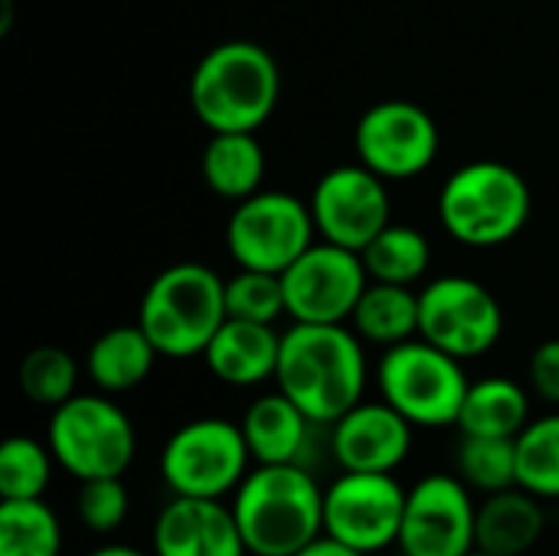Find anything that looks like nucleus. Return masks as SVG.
Instances as JSON below:
<instances>
[{
    "instance_id": "33",
    "label": "nucleus",
    "mask_w": 559,
    "mask_h": 556,
    "mask_svg": "<svg viewBox=\"0 0 559 556\" xmlns=\"http://www.w3.org/2000/svg\"><path fill=\"white\" fill-rule=\"evenodd\" d=\"M527 380L534 397H540L550 406H559V338L537 344L527 364Z\"/></svg>"
},
{
    "instance_id": "16",
    "label": "nucleus",
    "mask_w": 559,
    "mask_h": 556,
    "mask_svg": "<svg viewBox=\"0 0 559 556\" xmlns=\"http://www.w3.org/2000/svg\"><path fill=\"white\" fill-rule=\"evenodd\" d=\"M413 423L386 400H360L331 423V452L341 472L393 475L413 449Z\"/></svg>"
},
{
    "instance_id": "2",
    "label": "nucleus",
    "mask_w": 559,
    "mask_h": 556,
    "mask_svg": "<svg viewBox=\"0 0 559 556\" xmlns=\"http://www.w3.org/2000/svg\"><path fill=\"white\" fill-rule=\"evenodd\" d=\"M233 514L252 556H298L324 537V488L298 462L252 465L233 495Z\"/></svg>"
},
{
    "instance_id": "31",
    "label": "nucleus",
    "mask_w": 559,
    "mask_h": 556,
    "mask_svg": "<svg viewBox=\"0 0 559 556\" xmlns=\"http://www.w3.org/2000/svg\"><path fill=\"white\" fill-rule=\"evenodd\" d=\"M226 315L259 324H275L288 315L285 308V285L278 272L262 269H239L226 279Z\"/></svg>"
},
{
    "instance_id": "25",
    "label": "nucleus",
    "mask_w": 559,
    "mask_h": 556,
    "mask_svg": "<svg viewBox=\"0 0 559 556\" xmlns=\"http://www.w3.org/2000/svg\"><path fill=\"white\" fill-rule=\"evenodd\" d=\"M360 259L367 265L370 282H393V285L413 288L419 279H426L432 265V246L426 233H419L416 226L390 223L370 239Z\"/></svg>"
},
{
    "instance_id": "12",
    "label": "nucleus",
    "mask_w": 559,
    "mask_h": 556,
    "mask_svg": "<svg viewBox=\"0 0 559 556\" xmlns=\"http://www.w3.org/2000/svg\"><path fill=\"white\" fill-rule=\"evenodd\" d=\"M436 118L409 98H386L370 105L354 128V154L364 167L390 180H413L439 157Z\"/></svg>"
},
{
    "instance_id": "6",
    "label": "nucleus",
    "mask_w": 559,
    "mask_h": 556,
    "mask_svg": "<svg viewBox=\"0 0 559 556\" xmlns=\"http://www.w3.org/2000/svg\"><path fill=\"white\" fill-rule=\"evenodd\" d=\"M46 442L56 465L75 482L121 478L138 456L131 416L108 393H75L52 410Z\"/></svg>"
},
{
    "instance_id": "34",
    "label": "nucleus",
    "mask_w": 559,
    "mask_h": 556,
    "mask_svg": "<svg viewBox=\"0 0 559 556\" xmlns=\"http://www.w3.org/2000/svg\"><path fill=\"white\" fill-rule=\"evenodd\" d=\"M298 556H367V554L350 551V547H344V544H337V541H331V537H318L311 547H305Z\"/></svg>"
},
{
    "instance_id": "22",
    "label": "nucleus",
    "mask_w": 559,
    "mask_h": 556,
    "mask_svg": "<svg viewBox=\"0 0 559 556\" xmlns=\"http://www.w3.org/2000/svg\"><path fill=\"white\" fill-rule=\"evenodd\" d=\"M203 184L223 200H246L262 190L265 147L255 131H216L200 157Z\"/></svg>"
},
{
    "instance_id": "27",
    "label": "nucleus",
    "mask_w": 559,
    "mask_h": 556,
    "mask_svg": "<svg viewBox=\"0 0 559 556\" xmlns=\"http://www.w3.org/2000/svg\"><path fill=\"white\" fill-rule=\"evenodd\" d=\"M518 485L540 501H559V413L531 419L518 436Z\"/></svg>"
},
{
    "instance_id": "8",
    "label": "nucleus",
    "mask_w": 559,
    "mask_h": 556,
    "mask_svg": "<svg viewBox=\"0 0 559 556\" xmlns=\"http://www.w3.org/2000/svg\"><path fill=\"white\" fill-rule=\"evenodd\" d=\"M252 452L242 426L223 416H200L170 433L160 452V478L177 498L236 495L252 472Z\"/></svg>"
},
{
    "instance_id": "21",
    "label": "nucleus",
    "mask_w": 559,
    "mask_h": 556,
    "mask_svg": "<svg viewBox=\"0 0 559 556\" xmlns=\"http://www.w3.org/2000/svg\"><path fill=\"white\" fill-rule=\"evenodd\" d=\"M157 347L141 324H118L98 334L85 354V374L102 393H128L141 387L157 360Z\"/></svg>"
},
{
    "instance_id": "30",
    "label": "nucleus",
    "mask_w": 559,
    "mask_h": 556,
    "mask_svg": "<svg viewBox=\"0 0 559 556\" xmlns=\"http://www.w3.org/2000/svg\"><path fill=\"white\" fill-rule=\"evenodd\" d=\"M56 456L49 442L29 436H10L0 446V501L43 498L52 482Z\"/></svg>"
},
{
    "instance_id": "35",
    "label": "nucleus",
    "mask_w": 559,
    "mask_h": 556,
    "mask_svg": "<svg viewBox=\"0 0 559 556\" xmlns=\"http://www.w3.org/2000/svg\"><path fill=\"white\" fill-rule=\"evenodd\" d=\"M85 556H154V554H144V551H138V547H128V544H105V547H95L92 554Z\"/></svg>"
},
{
    "instance_id": "26",
    "label": "nucleus",
    "mask_w": 559,
    "mask_h": 556,
    "mask_svg": "<svg viewBox=\"0 0 559 556\" xmlns=\"http://www.w3.org/2000/svg\"><path fill=\"white\" fill-rule=\"evenodd\" d=\"M0 556H62L59 514L43 498L0 501Z\"/></svg>"
},
{
    "instance_id": "14",
    "label": "nucleus",
    "mask_w": 559,
    "mask_h": 556,
    "mask_svg": "<svg viewBox=\"0 0 559 556\" xmlns=\"http://www.w3.org/2000/svg\"><path fill=\"white\" fill-rule=\"evenodd\" d=\"M478 505L459 475H426L406 492L403 556H468L478 547Z\"/></svg>"
},
{
    "instance_id": "4",
    "label": "nucleus",
    "mask_w": 559,
    "mask_h": 556,
    "mask_svg": "<svg viewBox=\"0 0 559 556\" xmlns=\"http://www.w3.org/2000/svg\"><path fill=\"white\" fill-rule=\"evenodd\" d=\"M534 197L527 177L504 161H468L439 190L442 229L468 249L511 242L531 220Z\"/></svg>"
},
{
    "instance_id": "32",
    "label": "nucleus",
    "mask_w": 559,
    "mask_h": 556,
    "mask_svg": "<svg viewBox=\"0 0 559 556\" xmlns=\"http://www.w3.org/2000/svg\"><path fill=\"white\" fill-rule=\"evenodd\" d=\"M128 508H131V498H128V488L121 478L79 482L75 511H79V521L92 534H115L124 524Z\"/></svg>"
},
{
    "instance_id": "28",
    "label": "nucleus",
    "mask_w": 559,
    "mask_h": 556,
    "mask_svg": "<svg viewBox=\"0 0 559 556\" xmlns=\"http://www.w3.org/2000/svg\"><path fill=\"white\" fill-rule=\"evenodd\" d=\"M455 472L478 495L514 488L518 485V439L462 436L455 449Z\"/></svg>"
},
{
    "instance_id": "20",
    "label": "nucleus",
    "mask_w": 559,
    "mask_h": 556,
    "mask_svg": "<svg viewBox=\"0 0 559 556\" xmlns=\"http://www.w3.org/2000/svg\"><path fill=\"white\" fill-rule=\"evenodd\" d=\"M547 531V511L544 501L521 485L485 495L478 505V547L495 556H524L531 554Z\"/></svg>"
},
{
    "instance_id": "19",
    "label": "nucleus",
    "mask_w": 559,
    "mask_h": 556,
    "mask_svg": "<svg viewBox=\"0 0 559 556\" xmlns=\"http://www.w3.org/2000/svg\"><path fill=\"white\" fill-rule=\"evenodd\" d=\"M239 426L255 465H301L318 429V423H311L305 410L292 403L282 390L255 397L246 406Z\"/></svg>"
},
{
    "instance_id": "5",
    "label": "nucleus",
    "mask_w": 559,
    "mask_h": 556,
    "mask_svg": "<svg viewBox=\"0 0 559 556\" xmlns=\"http://www.w3.org/2000/svg\"><path fill=\"white\" fill-rule=\"evenodd\" d=\"M226 282L203 262L160 269L141 295L138 324L160 357H203L226 321Z\"/></svg>"
},
{
    "instance_id": "15",
    "label": "nucleus",
    "mask_w": 559,
    "mask_h": 556,
    "mask_svg": "<svg viewBox=\"0 0 559 556\" xmlns=\"http://www.w3.org/2000/svg\"><path fill=\"white\" fill-rule=\"evenodd\" d=\"M308 206L314 216L318 239H328L354 252H364L370 239L393 223L386 180L364 167L360 161L337 164L328 174H321Z\"/></svg>"
},
{
    "instance_id": "23",
    "label": "nucleus",
    "mask_w": 559,
    "mask_h": 556,
    "mask_svg": "<svg viewBox=\"0 0 559 556\" xmlns=\"http://www.w3.org/2000/svg\"><path fill=\"white\" fill-rule=\"evenodd\" d=\"M527 423H531V393L511 377H481L468 387L455 426L462 436L518 439Z\"/></svg>"
},
{
    "instance_id": "9",
    "label": "nucleus",
    "mask_w": 559,
    "mask_h": 556,
    "mask_svg": "<svg viewBox=\"0 0 559 556\" xmlns=\"http://www.w3.org/2000/svg\"><path fill=\"white\" fill-rule=\"evenodd\" d=\"M318 239L311 206L285 190H259L236 203L226 223V249L239 269L285 272Z\"/></svg>"
},
{
    "instance_id": "7",
    "label": "nucleus",
    "mask_w": 559,
    "mask_h": 556,
    "mask_svg": "<svg viewBox=\"0 0 559 556\" xmlns=\"http://www.w3.org/2000/svg\"><path fill=\"white\" fill-rule=\"evenodd\" d=\"M462 364L465 360L445 354L423 338L393 344L377 364L380 400H386L419 429L455 426L472 387Z\"/></svg>"
},
{
    "instance_id": "29",
    "label": "nucleus",
    "mask_w": 559,
    "mask_h": 556,
    "mask_svg": "<svg viewBox=\"0 0 559 556\" xmlns=\"http://www.w3.org/2000/svg\"><path fill=\"white\" fill-rule=\"evenodd\" d=\"M16 383L29 403L56 410L79 393V364L66 347L43 344L20 360Z\"/></svg>"
},
{
    "instance_id": "24",
    "label": "nucleus",
    "mask_w": 559,
    "mask_h": 556,
    "mask_svg": "<svg viewBox=\"0 0 559 556\" xmlns=\"http://www.w3.org/2000/svg\"><path fill=\"white\" fill-rule=\"evenodd\" d=\"M350 328L364 344L393 347L419 338V292L393 282H370L350 315Z\"/></svg>"
},
{
    "instance_id": "17",
    "label": "nucleus",
    "mask_w": 559,
    "mask_h": 556,
    "mask_svg": "<svg viewBox=\"0 0 559 556\" xmlns=\"http://www.w3.org/2000/svg\"><path fill=\"white\" fill-rule=\"evenodd\" d=\"M154 556H249L233 505L170 498L154 521Z\"/></svg>"
},
{
    "instance_id": "1",
    "label": "nucleus",
    "mask_w": 559,
    "mask_h": 556,
    "mask_svg": "<svg viewBox=\"0 0 559 556\" xmlns=\"http://www.w3.org/2000/svg\"><path fill=\"white\" fill-rule=\"evenodd\" d=\"M275 387L311 423H337L367 393V351L347 324H301L282 334Z\"/></svg>"
},
{
    "instance_id": "3",
    "label": "nucleus",
    "mask_w": 559,
    "mask_h": 556,
    "mask_svg": "<svg viewBox=\"0 0 559 556\" xmlns=\"http://www.w3.org/2000/svg\"><path fill=\"white\" fill-rule=\"evenodd\" d=\"M282 95L275 56L252 39H226L200 56L190 75V108L216 131H259Z\"/></svg>"
},
{
    "instance_id": "10",
    "label": "nucleus",
    "mask_w": 559,
    "mask_h": 556,
    "mask_svg": "<svg viewBox=\"0 0 559 556\" xmlns=\"http://www.w3.org/2000/svg\"><path fill=\"white\" fill-rule=\"evenodd\" d=\"M504 334L498 295L472 275H442L419 288V338L459 360L485 357Z\"/></svg>"
},
{
    "instance_id": "11",
    "label": "nucleus",
    "mask_w": 559,
    "mask_h": 556,
    "mask_svg": "<svg viewBox=\"0 0 559 556\" xmlns=\"http://www.w3.org/2000/svg\"><path fill=\"white\" fill-rule=\"evenodd\" d=\"M406 488L380 472H341L324 488V537L373 556L400 544Z\"/></svg>"
},
{
    "instance_id": "36",
    "label": "nucleus",
    "mask_w": 559,
    "mask_h": 556,
    "mask_svg": "<svg viewBox=\"0 0 559 556\" xmlns=\"http://www.w3.org/2000/svg\"><path fill=\"white\" fill-rule=\"evenodd\" d=\"M468 556H495V554H485V551H472Z\"/></svg>"
},
{
    "instance_id": "18",
    "label": "nucleus",
    "mask_w": 559,
    "mask_h": 556,
    "mask_svg": "<svg viewBox=\"0 0 559 556\" xmlns=\"http://www.w3.org/2000/svg\"><path fill=\"white\" fill-rule=\"evenodd\" d=\"M278 351L282 334H275V324L226 318L203 351V360L210 374L226 387H259L265 380H275Z\"/></svg>"
},
{
    "instance_id": "13",
    "label": "nucleus",
    "mask_w": 559,
    "mask_h": 556,
    "mask_svg": "<svg viewBox=\"0 0 559 556\" xmlns=\"http://www.w3.org/2000/svg\"><path fill=\"white\" fill-rule=\"evenodd\" d=\"M285 308L301 324H344L350 321L364 288L370 285L360 252L314 239L285 272Z\"/></svg>"
}]
</instances>
